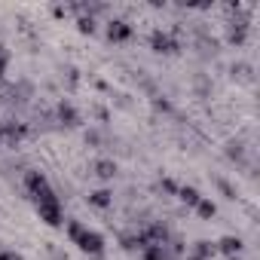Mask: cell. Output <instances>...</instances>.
Here are the masks:
<instances>
[{"label":"cell","mask_w":260,"mask_h":260,"mask_svg":"<svg viewBox=\"0 0 260 260\" xmlns=\"http://www.w3.org/2000/svg\"><path fill=\"white\" fill-rule=\"evenodd\" d=\"M31 199H34L37 214H40V220H43L46 226H61V223H64L61 202H58V196H55V190H52L49 184H46V187H40V190H34V193H31Z\"/></svg>","instance_id":"obj_1"},{"label":"cell","mask_w":260,"mask_h":260,"mask_svg":"<svg viewBox=\"0 0 260 260\" xmlns=\"http://www.w3.org/2000/svg\"><path fill=\"white\" fill-rule=\"evenodd\" d=\"M68 236L80 245V251H86V254H92V257H98V254L104 251V236L95 233V230H86V226L77 223V220H68Z\"/></svg>","instance_id":"obj_2"},{"label":"cell","mask_w":260,"mask_h":260,"mask_svg":"<svg viewBox=\"0 0 260 260\" xmlns=\"http://www.w3.org/2000/svg\"><path fill=\"white\" fill-rule=\"evenodd\" d=\"M128 37H132V25H128V22L113 19V22L107 25V40H113V43H125Z\"/></svg>","instance_id":"obj_3"},{"label":"cell","mask_w":260,"mask_h":260,"mask_svg":"<svg viewBox=\"0 0 260 260\" xmlns=\"http://www.w3.org/2000/svg\"><path fill=\"white\" fill-rule=\"evenodd\" d=\"M150 46H153V52H166V55H172V52H178V43L166 34V31H153V37H150Z\"/></svg>","instance_id":"obj_4"},{"label":"cell","mask_w":260,"mask_h":260,"mask_svg":"<svg viewBox=\"0 0 260 260\" xmlns=\"http://www.w3.org/2000/svg\"><path fill=\"white\" fill-rule=\"evenodd\" d=\"M214 248H217L220 254H226V257H239L242 248H245V242H242L239 236H223L220 242H214Z\"/></svg>","instance_id":"obj_5"},{"label":"cell","mask_w":260,"mask_h":260,"mask_svg":"<svg viewBox=\"0 0 260 260\" xmlns=\"http://www.w3.org/2000/svg\"><path fill=\"white\" fill-rule=\"evenodd\" d=\"M86 199H89V205H92V208H110L113 193H110V190H92Z\"/></svg>","instance_id":"obj_6"},{"label":"cell","mask_w":260,"mask_h":260,"mask_svg":"<svg viewBox=\"0 0 260 260\" xmlns=\"http://www.w3.org/2000/svg\"><path fill=\"white\" fill-rule=\"evenodd\" d=\"M178 199H181L187 208H196V205H199V199H202V193H199L196 187H178Z\"/></svg>","instance_id":"obj_7"},{"label":"cell","mask_w":260,"mask_h":260,"mask_svg":"<svg viewBox=\"0 0 260 260\" xmlns=\"http://www.w3.org/2000/svg\"><path fill=\"white\" fill-rule=\"evenodd\" d=\"M58 119H61L64 125H80V113H77L68 101H61V104H58Z\"/></svg>","instance_id":"obj_8"},{"label":"cell","mask_w":260,"mask_h":260,"mask_svg":"<svg viewBox=\"0 0 260 260\" xmlns=\"http://www.w3.org/2000/svg\"><path fill=\"white\" fill-rule=\"evenodd\" d=\"M49 181H46V175L43 172H37V169H31L28 175H25V187H28V193H34V190H40V187H46Z\"/></svg>","instance_id":"obj_9"},{"label":"cell","mask_w":260,"mask_h":260,"mask_svg":"<svg viewBox=\"0 0 260 260\" xmlns=\"http://www.w3.org/2000/svg\"><path fill=\"white\" fill-rule=\"evenodd\" d=\"M92 169H95V175H98L101 181H110V178L116 175V166H113L110 159H98V162H95Z\"/></svg>","instance_id":"obj_10"},{"label":"cell","mask_w":260,"mask_h":260,"mask_svg":"<svg viewBox=\"0 0 260 260\" xmlns=\"http://www.w3.org/2000/svg\"><path fill=\"white\" fill-rule=\"evenodd\" d=\"M196 214H199L202 220H211V217L217 214V205H214L208 196H202V199H199V205H196Z\"/></svg>","instance_id":"obj_11"},{"label":"cell","mask_w":260,"mask_h":260,"mask_svg":"<svg viewBox=\"0 0 260 260\" xmlns=\"http://www.w3.org/2000/svg\"><path fill=\"white\" fill-rule=\"evenodd\" d=\"M214 254H217L214 242H196V248H193V257H196V260H208V257H214Z\"/></svg>","instance_id":"obj_12"},{"label":"cell","mask_w":260,"mask_h":260,"mask_svg":"<svg viewBox=\"0 0 260 260\" xmlns=\"http://www.w3.org/2000/svg\"><path fill=\"white\" fill-rule=\"evenodd\" d=\"M245 37H248V25H233V28H230V43H233V46H242Z\"/></svg>","instance_id":"obj_13"},{"label":"cell","mask_w":260,"mask_h":260,"mask_svg":"<svg viewBox=\"0 0 260 260\" xmlns=\"http://www.w3.org/2000/svg\"><path fill=\"white\" fill-rule=\"evenodd\" d=\"M144 260H166V248L162 245H147L144 248Z\"/></svg>","instance_id":"obj_14"},{"label":"cell","mask_w":260,"mask_h":260,"mask_svg":"<svg viewBox=\"0 0 260 260\" xmlns=\"http://www.w3.org/2000/svg\"><path fill=\"white\" fill-rule=\"evenodd\" d=\"M7 68H10V52H7L4 46H0V77L7 74Z\"/></svg>","instance_id":"obj_15"},{"label":"cell","mask_w":260,"mask_h":260,"mask_svg":"<svg viewBox=\"0 0 260 260\" xmlns=\"http://www.w3.org/2000/svg\"><path fill=\"white\" fill-rule=\"evenodd\" d=\"M80 31H83V34H92V31H95V22H92V19H80Z\"/></svg>","instance_id":"obj_16"},{"label":"cell","mask_w":260,"mask_h":260,"mask_svg":"<svg viewBox=\"0 0 260 260\" xmlns=\"http://www.w3.org/2000/svg\"><path fill=\"white\" fill-rule=\"evenodd\" d=\"M162 190H166V193H178V184H175L172 178H162Z\"/></svg>","instance_id":"obj_17"},{"label":"cell","mask_w":260,"mask_h":260,"mask_svg":"<svg viewBox=\"0 0 260 260\" xmlns=\"http://www.w3.org/2000/svg\"><path fill=\"white\" fill-rule=\"evenodd\" d=\"M233 159H242V144H230V150H226Z\"/></svg>","instance_id":"obj_18"},{"label":"cell","mask_w":260,"mask_h":260,"mask_svg":"<svg viewBox=\"0 0 260 260\" xmlns=\"http://www.w3.org/2000/svg\"><path fill=\"white\" fill-rule=\"evenodd\" d=\"M0 260H22L19 254H13V251H4V254H0Z\"/></svg>","instance_id":"obj_19"},{"label":"cell","mask_w":260,"mask_h":260,"mask_svg":"<svg viewBox=\"0 0 260 260\" xmlns=\"http://www.w3.org/2000/svg\"><path fill=\"white\" fill-rule=\"evenodd\" d=\"M226 260H242V257H226Z\"/></svg>","instance_id":"obj_20"},{"label":"cell","mask_w":260,"mask_h":260,"mask_svg":"<svg viewBox=\"0 0 260 260\" xmlns=\"http://www.w3.org/2000/svg\"><path fill=\"white\" fill-rule=\"evenodd\" d=\"M193 260H196V257H193Z\"/></svg>","instance_id":"obj_21"}]
</instances>
